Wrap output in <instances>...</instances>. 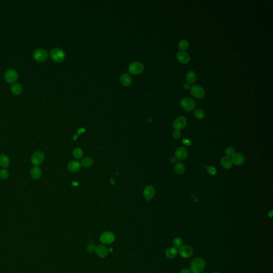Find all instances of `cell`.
<instances>
[{"instance_id": "1", "label": "cell", "mask_w": 273, "mask_h": 273, "mask_svg": "<svg viewBox=\"0 0 273 273\" xmlns=\"http://www.w3.org/2000/svg\"><path fill=\"white\" fill-rule=\"evenodd\" d=\"M205 265L203 259L196 258L193 259L190 264V269L194 273H201L204 269Z\"/></svg>"}, {"instance_id": "2", "label": "cell", "mask_w": 273, "mask_h": 273, "mask_svg": "<svg viewBox=\"0 0 273 273\" xmlns=\"http://www.w3.org/2000/svg\"><path fill=\"white\" fill-rule=\"evenodd\" d=\"M50 56L54 62H60L65 58V53L60 48H54L51 50Z\"/></svg>"}, {"instance_id": "3", "label": "cell", "mask_w": 273, "mask_h": 273, "mask_svg": "<svg viewBox=\"0 0 273 273\" xmlns=\"http://www.w3.org/2000/svg\"><path fill=\"white\" fill-rule=\"evenodd\" d=\"M180 105L185 110L188 112H191L195 110L196 104L194 100L188 97L182 98L180 101Z\"/></svg>"}, {"instance_id": "4", "label": "cell", "mask_w": 273, "mask_h": 273, "mask_svg": "<svg viewBox=\"0 0 273 273\" xmlns=\"http://www.w3.org/2000/svg\"><path fill=\"white\" fill-rule=\"evenodd\" d=\"M34 59L38 62H43L48 58V54L47 51L41 48L37 49L33 53Z\"/></svg>"}, {"instance_id": "5", "label": "cell", "mask_w": 273, "mask_h": 273, "mask_svg": "<svg viewBox=\"0 0 273 273\" xmlns=\"http://www.w3.org/2000/svg\"><path fill=\"white\" fill-rule=\"evenodd\" d=\"M190 92L192 95L198 99L203 98L205 95V91L204 88L198 85L193 86L190 88Z\"/></svg>"}, {"instance_id": "6", "label": "cell", "mask_w": 273, "mask_h": 273, "mask_svg": "<svg viewBox=\"0 0 273 273\" xmlns=\"http://www.w3.org/2000/svg\"><path fill=\"white\" fill-rule=\"evenodd\" d=\"M115 239L114 234L110 232H105L101 235L100 240L102 243L109 244L113 243Z\"/></svg>"}, {"instance_id": "7", "label": "cell", "mask_w": 273, "mask_h": 273, "mask_svg": "<svg viewBox=\"0 0 273 273\" xmlns=\"http://www.w3.org/2000/svg\"><path fill=\"white\" fill-rule=\"evenodd\" d=\"M45 158V154L42 151H36L33 154L31 161L35 166H38L43 163Z\"/></svg>"}, {"instance_id": "8", "label": "cell", "mask_w": 273, "mask_h": 273, "mask_svg": "<svg viewBox=\"0 0 273 273\" xmlns=\"http://www.w3.org/2000/svg\"><path fill=\"white\" fill-rule=\"evenodd\" d=\"M144 66L139 62H132L129 67V71L133 74H138L144 70Z\"/></svg>"}, {"instance_id": "9", "label": "cell", "mask_w": 273, "mask_h": 273, "mask_svg": "<svg viewBox=\"0 0 273 273\" xmlns=\"http://www.w3.org/2000/svg\"><path fill=\"white\" fill-rule=\"evenodd\" d=\"M4 78L7 82L10 83H13L18 79V73L14 69H10L6 72L4 75Z\"/></svg>"}, {"instance_id": "10", "label": "cell", "mask_w": 273, "mask_h": 273, "mask_svg": "<svg viewBox=\"0 0 273 273\" xmlns=\"http://www.w3.org/2000/svg\"><path fill=\"white\" fill-rule=\"evenodd\" d=\"M193 251L192 247L189 245H182L179 248V253L182 257L184 258H190L193 254Z\"/></svg>"}, {"instance_id": "11", "label": "cell", "mask_w": 273, "mask_h": 273, "mask_svg": "<svg viewBox=\"0 0 273 273\" xmlns=\"http://www.w3.org/2000/svg\"><path fill=\"white\" fill-rule=\"evenodd\" d=\"M187 124V120L185 117L180 116L175 119L173 122V127L177 130L184 128Z\"/></svg>"}, {"instance_id": "12", "label": "cell", "mask_w": 273, "mask_h": 273, "mask_svg": "<svg viewBox=\"0 0 273 273\" xmlns=\"http://www.w3.org/2000/svg\"><path fill=\"white\" fill-rule=\"evenodd\" d=\"M95 252L100 258H105L108 253V250L104 245H99L95 247Z\"/></svg>"}, {"instance_id": "13", "label": "cell", "mask_w": 273, "mask_h": 273, "mask_svg": "<svg viewBox=\"0 0 273 273\" xmlns=\"http://www.w3.org/2000/svg\"><path fill=\"white\" fill-rule=\"evenodd\" d=\"M177 58L178 61L183 64H186L190 62V60L189 54L184 51H179L177 54Z\"/></svg>"}, {"instance_id": "14", "label": "cell", "mask_w": 273, "mask_h": 273, "mask_svg": "<svg viewBox=\"0 0 273 273\" xmlns=\"http://www.w3.org/2000/svg\"><path fill=\"white\" fill-rule=\"evenodd\" d=\"M187 149L184 147H181L177 149L175 151V158L178 160H184L187 157Z\"/></svg>"}, {"instance_id": "15", "label": "cell", "mask_w": 273, "mask_h": 273, "mask_svg": "<svg viewBox=\"0 0 273 273\" xmlns=\"http://www.w3.org/2000/svg\"><path fill=\"white\" fill-rule=\"evenodd\" d=\"M30 174L33 179L34 180L39 179L41 177V169L38 166H34L30 170Z\"/></svg>"}, {"instance_id": "16", "label": "cell", "mask_w": 273, "mask_h": 273, "mask_svg": "<svg viewBox=\"0 0 273 273\" xmlns=\"http://www.w3.org/2000/svg\"><path fill=\"white\" fill-rule=\"evenodd\" d=\"M232 160L233 163H234L236 165H240L243 163L245 158H244L243 155L238 153L235 154L232 156Z\"/></svg>"}, {"instance_id": "17", "label": "cell", "mask_w": 273, "mask_h": 273, "mask_svg": "<svg viewBox=\"0 0 273 273\" xmlns=\"http://www.w3.org/2000/svg\"><path fill=\"white\" fill-rule=\"evenodd\" d=\"M155 190L154 188L152 186H148L145 188L144 191V195L147 199H151L155 195Z\"/></svg>"}, {"instance_id": "18", "label": "cell", "mask_w": 273, "mask_h": 273, "mask_svg": "<svg viewBox=\"0 0 273 273\" xmlns=\"http://www.w3.org/2000/svg\"><path fill=\"white\" fill-rule=\"evenodd\" d=\"M68 168L71 172H77L80 169V163L77 161H71L68 163Z\"/></svg>"}, {"instance_id": "19", "label": "cell", "mask_w": 273, "mask_h": 273, "mask_svg": "<svg viewBox=\"0 0 273 273\" xmlns=\"http://www.w3.org/2000/svg\"><path fill=\"white\" fill-rule=\"evenodd\" d=\"M220 163L221 165L225 169H229L233 165V162L231 157L228 156H225L221 159Z\"/></svg>"}, {"instance_id": "20", "label": "cell", "mask_w": 273, "mask_h": 273, "mask_svg": "<svg viewBox=\"0 0 273 273\" xmlns=\"http://www.w3.org/2000/svg\"><path fill=\"white\" fill-rule=\"evenodd\" d=\"M10 164V161L9 157L6 155L0 154V166L3 168H8Z\"/></svg>"}, {"instance_id": "21", "label": "cell", "mask_w": 273, "mask_h": 273, "mask_svg": "<svg viewBox=\"0 0 273 273\" xmlns=\"http://www.w3.org/2000/svg\"><path fill=\"white\" fill-rule=\"evenodd\" d=\"M178 253L177 250L175 248L171 247L167 249L165 251V255L169 259L174 258Z\"/></svg>"}, {"instance_id": "22", "label": "cell", "mask_w": 273, "mask_h": 273, "mask_svg": "<svg viewBox=\"0 0 273 273\" xmlns=\"http://www.w3.org/2000/svg\"><path fill=\"white\" fill-rule=\"evenodd\" d=\"M186 79L188 83L190 84L195 83L197 80V75L196 73L193 71H188L186 76Z\"/></svg>"}, {"instance_id": "23", "label": "cell", "mask_w": 273, "mask_h": 273, "mask_svg": "<svg viewBox=\"0 0 273 273\" xmlns=\"http://www.w3.org/2000/svg\"><path fill=\"white\" fill-rule=\"evenodd\" d=\"M11 90L13 94L19 95L23 91V86L19 83H16L11 86Z\"/></svg>"}, {"instance_id": "24", "label": "cell", "mask_w": 273, "mask_h": 273, "mask_svg": "<svg viewBox=\"0 0 273 273\" xmlns=\"http://www.w3.org/2000/svg\"><path fill=\"white\" fill-rule=\"evenodd\" d=\"M120 80L123 85L125 86H128L132 82V79L127 74H124L121 76Z\"/></svg>"}, {"instance_id": "25", "label": "cell", "mask_w": 273, "mask_h": 273, "mask_svg": "<svg viewBox=\"0 0 273 273\" xmlns=\"http://www.w3.org/2000/svg\"><path fill=\"white\" fill-rule=\"evenodd\" d=\"M175 171L179 175H182L184 173L185 171V166L184 164L181 162H178L175 165Z\"/></svg>"}, {"instance_id": "26", "label": "cell", "mask_w": 273, "mask_h": 273, "mask_svg": "<svg viewBox=\"0 0 273 273\" xmlns=\"http://www.w3.org/2000/svg\"><path fill=\"white\" fill-rule=\"evenodd\" d=\"M81 164L85 168H89L93 164V160L90 157H84L82 160Z\"/></svg>"}, {"instance_id": "27", "label": "cell", "mask_w": 273, "mask_h": 273, "mask_svg": "<svg viewBox=\"0 0 273 273\" xmlns=\"http://www.w3.org/2000/svg\"><path fill=\"white\" fill-rule=\"evenodd\" d=\"M189 47L188 42L186 40H182L178 44V48L181 51L187 50Z\"/></svg>"}, {"instance_id": "28", "label": "cell", "mask_w": 273, "mask_h": 273, "mask_svg": "<svg viewBox=\"0 0 273 273\" xmlns=\"http://www.w3.org/2000/svg\"><path fill=\"white\" fill-rule=\"evenodd\" d=\"M184 242L180 238H177L173 240V244L175 248H180L182 246Z\"/></svg>"}, {"instance_id": "29", "label": "cell", "mask_w": 273, "mask_h": 273, "mask_svg": "<svg viewBox=\"0 0 273 273\" xmlns=\"http://www.w3.org/2000/svg\"><path fill=\"white\" fill-rule=\"evenodd\" d=\"M194 115L197 119L201 120L204 117V112L203 111V110H201V109H199V108L195 110Z\"/></svg>"}, {"instance_id": "30", "label": "cell", "mask_w": 273, "mask_h": 273, "mask_svg": "<svg viewBox=\"0 0 273 273\" xmlns=\"http://www.w3.org/2000/svg\"><path fill=\"white\" fill-rule=\"evenodd\" d=\"M83 154V151L81 149L76 148L73 151V155L76 158H80L82 157Z\"/></svg>"}, {"instance_id": "31", "label": "cell", "mask_w": 273, "mask_h": 273, "mask_svg": "<svg viewBox=\"0 0 273 273\" xmlns=\"http://www.w3.org/2000/svg\"><path fill=\"white\" fill-rule=\"evenodd\" d=\"M9 173L8 171L6 169H2L0 170V178L2 179H6L8 178Z\"/></svg>"}, {"instance_id": "32", "label": "cell", "mask_w": 273, "mask_h": 273, "mask_svg": "<svg viewBox=\"0 0 273 273\" xmlns=\"http://www.w3.org/2000/svg\"><path fill=\"white\" fill-rule=\"evenodd\" d=\"M226 154L229 157L233 156L235 154V149L233 147H229L226 149Z\"/></svg>"}, {"instance_id": "33", "label": "cell", "mask_w": 273, "mask_h": 273, "mask_svg": "<svg viewBox=\"0 0 273 273\" xmlns=\"http://www.w3.org/2000/svg\"><path fill=\"white\" fill-rule=\"evenodd\" d=\"M207 171L211 175H214L217 173V170L213 166H209L207 168Z\"/></svg>"}, {"instance_id": "34", "label": "cell", "mask_w": 273, "mask_h": 273, "mask_svg": "<svg viewBox=\"0 0 273 273\" xmlns=\"http://www.w3.org/2000/svg\"><path fill=\"white\" fill-rule=\"evenodd\" d=\"M86 251L89 253H93L95 252V247L92 244H89L86 248Z\"/></svg>"}, {"instance_id": "35", "label": "cell", "mask_w": 273, "mask_h": 273, "mask_svg": "<svg viewBox=\"0 0 273 273\" xmlns=\"http://www.w3.org/2000/svg\"><path fill=\"white\" fill-rule=\"evenodd\" d=\"M173 136L175 139H178L181 136V132L179 130H175L173 133Z\"/></svg>"}, {"instance_id": "36", "label": "cell", "mask_w": 273, "mask_h": 273, "mask_svg": "<svg viewBox=\"0 0 273 273\" xmlns=\"http://www.w3.org/2000/svg\"><path fill=\"white\" fill-rule=\"evenodd\" d=\"M182 142L183 144H184L186 146H190L191 145V141L187 138H184L182 139Z\"/></svg>"}, {"instance_id": "37", "label": "cell", "mask_w": 273, "mask_h": 273, "mask_svg": "<svg viewBox=\"0 0 273 273\" xmlns=\"http://www.w3.org/2000/svg\"><path fill=\"white\" fill-rule=\"evenodd\" d=\"M183 87H184V88L185 89H186V90L190 89V84L189 83H188V82H187V83H185Z\"/></svg>"}, {"instance_id": "38", "label": "cell", "mask_w": 273, "mask_h": 273, "mask_svg": "<svg viewBox=\"0 0 273 273\" xmlns=\"http://www.w3.org/2000/svg\"><path fill=\"white\" fill-rule=\"evenodd\" d=\"M180 273H191L190 270L187 268H184L181 270Z\"/></svg>"}, {"instance_id": "39", "label": "cell", "mask_w": 273, "mask_h": 273, "mask_svg": "<svg viewBox=\"0 0 273 273\" xmlns=\"http://www.w3.org/2000/svg\"><path fill=\"white\" fill-rule=\"evenodd\" d=\"M84 131H85V129H83V128H82V129H79V130H78V131H77V132H78V134H82V133L84 132Z\"/></svg>"}, {"instance_id": "40", "label": "cell", "mask_w": 273, "mask_h": 273, "mask_svg": "<svg viewBox=\"0 0 273 273\" xmlns=\"http://www.w3.org/2000/svg\"><path fill=\"white\" fill-rule=\"evenodd\" d=\"M176 160H177V159H176L175 157H172V158L170 159V162H171V163H175V162H176V161H177Z\"/></svg>"}, {"instance_id": "41", "label": "cell", "mask_w": 273, "mask_h": 273, "mask_svg": "<svg viewBox=\"0 0 273 273\" xmlns=\"http://www.w3.org/2000/svg\"><path fill=\"white\" fill-rule=\"evenodd\" d=\"M114 182H115L114 179L113 178H111V179H110V183H111L112 184H114Z\"/></svg>"}, {"instance_id": "42", "label": "cell", "mask_w": 273, "mask_h": 273, "mask_svg": "<svg viewBox=\"0 0 273 273\" xmlns=\"http://www.w3.org/2000/svg\"><path fill=\"white\" fill-rule=\"evenodd\" d=\"M73 185H75L77 186V185H78V184H77V182H74L73 183Z\"/></svg>"}, {"instance_id": "43", "label": "cell", "mask_w": 273, "mask_h": 273, "mask_svg": "<svg viewBox=\"0 0 273 273\" xmlns=\"http://www.w3.org/2000/svg\"><path fill=\"white\" fill-rule=\"evenodd\" d=\"M219 273V272H214V273Z\"/></svg>"}]
</instances>
